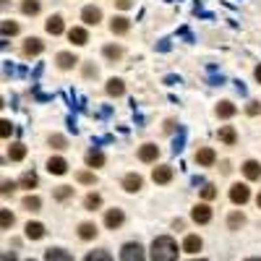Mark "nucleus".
<instances>
[{
    "mask_svg": "<svg viewBox=\"0 0 261 261\" xmlns=\"http://www.w3.org/2000/svg\"><path fill=\"white\" fill-rule=\"evenodd\" d=\"M151 261H178V243L173 238H154L151 243Z\"/></svg>",
    "mask_w": 261,
    "mask_h": 261,
    "instance_id": "1",
    "label": "nucleus"
},
{
    "mask_svg": "<svg viewBox=\"0 0 261 261\" xmlns=\"http://www.w3.org/2000/svg\"><path fill=\"white\" fill-rule=\"evenodd\" d=\"M120 261H144V248L139 243H126L120 251Z\"/></svg>",
    "mask_w": 261,
    "mask_h": 261,
    "instance_id": "2",
    "label": "nucleus"
},
{
    "mask_svg": "<svg viewBox=\"0 0 261 261\" xmlns=\"http://www.w3.org/2000/svg\"><path fill=\"white\" fill-rule=\"evenodd\" d=\"M248 198H251V191H248L245 183H235V186L230 188V201H233V204H240V206H243Z\"/></svg>",
    "mask_w": 261,
    "mask_h": 261,
    "instance_id": "3",
    "label": "nucleus"
},
{
    "mask_svg": "<svg viewBox=\"0 0 261 261\" xmlns=\"http://www.w3.org/2000/svg\"><path fill=\"white\" fill-rule=\"evenodd\" d=\"M81 21H84L86 26H97V24L102 21V11H99L97 6H86V8L81 11Z\"/></svg>",
    "mask_w": 261,
    "mask_h": 261,
    "instance_id": "4",
    "label": "nucleus"
},
{
    "mask_svg": "<svg viewBox=\"0 0 261 261\" xmlns=\"http://www.w3.org/2000/svg\"><path fill=\"white\" fill-rule=\"evenodd\" d=\"M151 180L160 183V186L170 183V180H173V167H170V165H160V167H154V170H151Z\"/></svg>",
    "mask_w": 261,
    "mask_h": 261,
    "instance_id": "5",
    "label": "nucleus"
},
{
    "mask_svg": "<svg viewBox=\"0 0 261 261\" xmlns=\"http://www.w3.org/2000/svg\"><path fill=\"white\" fill-rule=\"evenodd\" d=\"M214 162H217V151L204 146V149H198L196 151V165H201V167H212Z\"/></svg>",
    "mask_w": 261,
    "mask_h": 261,
    "instance_id": "6",
    "label": "nucleus"
},
{
    "mask_svg": "<svg viewBox=\"0 0 261 261\" xmlns=\"http://www.w3.org/2000/svg\"><path fill=\"white\" fill-rule=\"evenodd\" d=\"M42 50H44V42H42L39 37H29V39L24 42V55H26V58H37Z\"/></svg>",
    "mask_w": 261,
    "mask_h": 261,
    "instance_id": "7",
    "label": "nucleus"
},
{
    "mask_svg": "<svg viewBox=\"0 0 261 261\" xmlns=\"http://www.w3.org/2000/svg\"><path fill=\"white\" fill-rule=\"evenodd\" d=\"M191 217H193V222H198V225H206V222L212 220V209H209V204H196L193 212H191Z\"/></svg>",
    "mask_w": 261,
    "mask_h": 261,
    "instance_id": "8",
    "label": "nucleus"
},
{
    "mask_svg": "<svg viewBox=\"0 0 261 261\" xmlns=\"http://www.w3.org/2000/svg\"><path fill=\"white\" fill-rule=\"evenodd\" d=\"M44 29H47V34H53V37H58V34H63L66 32V24H63V16H50L47 19V24H44Z\"/></svg>",
    "mask_w": 261,
    "mask_h": 261,
    "instance_id": "9",
    "label": "nucleus"
},
{
    "mask_svg": "<svg viewBox=\"0 0 261 261\" xmlns=\"http://www.w3.org/2000/svg\"><path fill=\"white\" fill-rule=\"evenodd\" d=\"M157 157H160V146L157 144H144L139 149V160L141 162H157Z\"/></svg>",
    "mask_w": 261,
    "mask_h": 261,
    "instance_id": "10",
    "label": "nucleus"
},
{
    "mask_svg": "<svg viewBox=\"0 0 261 261\" xmlns=\"http://www.w3.org/2000/svg\"><path fill=\"white\" fill-rule=\"evenodd\" d=\"M55 63H58V68H60V71H71L76 63H79V58H76L73 53H58Z\"/></svg>",
    "mask_w": 261,
    "mask_h": 261,
    "instance_id": "11",
    "label": "nucleus"
},
{
    "mask_svg": "<svg viewBox=\"0 0 261 261\" xmlns=\"http://www.w3.org/2000/svg\"><path fill=\"white\" fill-rule=\"evenodd\" d=\"M141 186H144V180H141V175H136V173H128L126 178H123V188H126L128 193L141 191Z\"/></svg>",
    "mask_w": 261,
    "mask_h": 261,
    "instance_id": "12",
    "label": "nucleus"
},
{
    "mask_svg": "<svg viewBox=\"0 0 261 261\" xmlns=\"http://www.w3.org/2000/svg\"><path fill=\"white\" fill-rule=\"evenodd\" d=\"M68 39L76 44V47H84V44L89 42V34H86V29H84V26H73L71 32H68Z\"/></svg>",
    "mask_w": 261,
    "mask_h": 261,
    "instance_id": "13",
    "label": "nucleus"
},
{
    "mask_svg": "<svg viewBox=\"0 0 261 261\" xmlns=\"http://www.w3.org/2000/svg\"><path fill=\"white\" fill-rule=\"evenodd\" d=\"M47 170H50L53 175H66V173H68V162H66L63 157H50V160H47Z\"/></svg>",
    "mask_w": 261,
    "mask_h": 261,
    "instance_id": "14",
    "label": "nucleus"
},
{
    "mask_svg": "<svg viewBox=\"0 0 261 261\" xmlns=\"http://www.w3.org/2000/svg\"><path fill=\"white\" fill-rule=\"evenodd\" d=\"M131 29V19H126V16H113V21H110V32L113 34H126Z\"/></svg>",
    "mask_w": 261,
    "mask_h": 261,
    "instance_id": "15",
    "label": "nucleus"
},
{
    "mask_svg": "<svg viewBox=\"0 0 261 261\" xmlns=\"http://www.w3.org/2000/svg\"><path fill=\"white\" fill-rule=\"evenodd\" d=\"M243 175L248 178V180H258V178H261V165H258L256 160L243 162Z\"/></svg>",
    "mask_w": 261,
    "mask_h": 261,
    "instance_id": "16",
    "label": "nucleus"
},
{
    "mask_svg": "<svg viewBox=\"0 0 261 261\" xmlns=\"http://www.w3.org/2000/svg\"><path fill=\"white\" fill-rule=\"evenodd\" d=\"M220 141L227 144V146H235V144H238V133H235V128H233V126H222V128H220Z\"/></svg>",
    "mask_w": 261,
    "mask_h": 261,
    "instance_id": "17",
    "label": "nucleus"
},
{
    "mask_svg": "<svg viewBox=\"0 0 261 261\" xmlns=\"http://www.w3.org/2000/svg\"><path fill=\"white\" fill-rule=\"evenodd\" d=\"M123 220H126V217H123V212H120V209H110V212L105 214V225L110 227V230L120 227V225H123Z\"/></svg>",
    "mask_w": 261,
    "mask_h": 261,
    "instance_id": "18",
    "label": "nucleus"
},
{
    "mask_svg": "<svg viewBox=\"0 0 261 261\" xmlns=\"http://www.w3.org/2000/svg\"><path fill=\"white\" fill-rule=\"evenodd\" d=\"M105 91L110 97H123V94H126V84H123L120 79H110V81H107V86H105Z\"/></svg>",
    "mask_w": 261,
    "mask_h": 261,
    "instance_id": "19",
    "label": "nucleus"
},
{
    "mask_svg": "<svg viewBox=\"0 0 261 261\" xmlns=\"http://www.w3.org/2000/svg\"><path fill=\"white\" fill-rule=\"evenodd\" d=\"M44 261H73V256L63 248H50V251H44Z\"/></svg>",
    "mask_w": 261,
    "mask_h": 261,
    "instance_id": "20",
    "label": "nucleus"
},
{
    "mask_svg": "<svg viewBox=\"0 0 261 261\" xmlns=\"http://www.w3.org/2000/svg\"><path fill=\"white\" fill-rule=\"evenodd\" d=\"M183 251L186 253H198L201 251V238L198 235H186V240H183Z\"/></svg>",
    "mask_w": 261,
    "mask_h": 261,
    "instance_id": "21",
    "label": "nucleus"
},
{
    "mask_svg": "<svg viewBox=\"0 0 261 261\" xmlns=\"http://www.w3.org/2000/svg\"><path fill=\"white\" fill-rule=\"evenodd\" d=\"M86 165L91 167V170H94V167H102L105 165V154H102L99 149H89L86 151Z\"/></svg>",
    "mask_w": 261,
    "mask_h": 261,
    "instance_id": "22",
    "label": "nucleus"
},
{
    "mask_svg": "<svg viewBox=\"0 0 261 261\" xmlns=\"http://www.w3.org/2000/svg\"><path fill=\"white\" fill-rule=\"evenodd\" d=\"M214 113H217V118H225V120H227V118H233V115L238 113V107H235L233 102H227V99H225V102H220V105H217V110H214Z\"/></svg>",
    "mask_w": 261,
    "mask_h": 261,
    "instance_id": "23",
    "label": "nucleus"
},
{
    "mask_svg": "<svg viewBox=\"0 0 261 261\" xmlns=\"http://www.w3.org/2000/svg\"><path fill=\"white\" fill-rule=\"evenodd\" d=\"M37 183H39V178H37V173H34V170H26V173L19 178V186H21V188H29V191L37 188Z\"/></svg>",
    "mask_w": 261,
    "mask_h": 261,
    "instance_id": "24",
    "label": "nucleus"
},
{
    "mask_svg": "<svg viewBox=\"0 0 261 261\" xmlns=\"http://www.w3.org/2000/svg\"><path fill=\"white\" fill-rule=\"evenodd\" d=\"M26 238H32V240L44 238V225L42 222H29L26 225Z\"/></svg>",
    "mask_w": 261,
    "mask_h": 261,
    "instance_id": "25",
    "label": "nucleus"
},
{
    "mask_svg": "<svg viewBox=\"0 0 261 261\" xmlns=\"http://www.w3.org/2000/svg\"><path fill=\"white\" fill-rule=\"evenodd\" d=\"M79 238H81V240H91V238H97V225H91V222H81V225H79Z\"/></svg>",
    "mask_w": 261,
    "mask_h": 261,
    "instance_id": "26",
    "label": "nucleus"
},
{
    "mask_svg": "<svg viewBox=\"0 0 261 261\" xmlns=\"http://www.w3.org/2000/svg\"><path fill=\"white\" fill-rule=\"evenodd\" d=\"M8 157H11V162H21L26 157V146L24 144H11L8 146Z\"/></svg>",
    "mask_w": 261,
    "mask_h": 261,
    "instance_id": "27",
    "label": "nucleus"
},
{
    "mask_svg": "<svg viewBox=\"0 0 261 261\" xmlns=\"http://www.w3.org/2000/svg\"><path fill=\"white\" fill-rule=\"evenodd\" d=\"M102 55H105L107 60H120V58H123V47H118V44H105Z\"/></svg>",
    "mask_w": 261,
    "mask_h": 261,
    "instance_id": "28",
    "label": "nucleus"
},
{
    "mask_svg": "<svg viewBox=\"0 0 261 261\" xmlns=\"http://www.w3.org/2000/svg\"><path fill=\"white\" fill-rule=\"evenodd\" d=\"M21 13H26V16H37L39 13V0H21Z\"/></svg>",
    "mask_w": 261,
    "mask_h": 261,
    "instance_id": "29",
    "label": "nucleus"
},
{
    "mask_svg": "<svg viewBox=\"0 0 261 261\" xmlns=\"http://www.w3.org/2000/svg\"><path fill=\"white\" fill-rule=\"evenodd\" d=\"M47 144L53 146V149H66L68 146V139L63 133H50V139H47Z\"/></svg>",
    "mask_w": 261,
    "mask_h": 261,
    "instance_id": "30",
    "label": "nucleus"
},
{
    "mask_svg": "<svg viewBox=\"0 0 261 261\" xmlns=\"http://www.w3.org/2000/svg\"><path fill=\"white\" fill-rule=\"evenodd\" d=\"M243 225H245V217H243L240 212H233V214L227 217V227H230V230H240Z\"/></svg>",
    "mask_w": 261,
    "mask_h": 261,
    "instance_id": "31",
    "label": "nucleus"
},
{
    "mask_svg": "<svg viewBox=\"0 0 261 261\" xmlns=\"http://www.w3.org/2000/svg\"><path fill=\"white\" fill-rule=\"evenodd\" d=\"M84 206H86L89 212L99 209V206H102V196H99V193H89V196L84 198Z\"/></svg>",
    "mask_w": 261,
    "mask_h": 261,
    "instance_id": "32",
    "label": "nucleus"
},
{
    "mask_svg": "<svg viewBox=\"0 0 261 261\" xmlns=\"http://www.w3.org/2000/svg\"><path fill=\"white\" fill-rule=\"evenodd\" d=\"M21 204H24V209H26V212H39V206H42L39 196H26Z\"/></svg>",
    "mask_w": 261,
    "mask_h": 261,
    "instance_id": "33",
    "label": "nucleus"
},
{
    "mask_svg": "<svg viewBox=\"0 0 261 261\" xmlns=\"http://www.w3.org/2000/svg\"><path fill=\"white\" fill-rule=\"evenodd\" d=\"M13 34H19V24L11 21V19H6V21H3V37H13Z\"/></svg>",
    "mask_w": 261,
    "mask_h": 261,
    "instance_id": "34",
    "label": "nucleus"
},
{
    "mask_svg": "<svg viewBox=\"0 0 261 261\" xmlns=\"http://www.w3.org/2000/svg\"><path fill=\"white\" fill-rule=\"evenodd\" d=\"M71 196H73L71 186H58L55 188V198H58V201H66V198H71Z\"/></svg>",
    "mask_w": 261,
    "mask_h": 261,
    "instance_id": "35",
    "label": "nucleus"
},
{
    "mask_svg": "<svg viewBox=\"0 0 261 261\" xmlns=\"http://www.w3.org/2000/svg\"><path fill=\"white\" fill-rule=\"evenodd\" d=\"M84 261H113V256L107 253V251H91Z\"/></svg>",
    "mask_w": 261,
    "mask_h": 261,
    "instance_id": "36",
    "label": "nucleus"
},
{
    "mask_svg": "<svg viewBox=\"0 0 261 261\" xmlns=\"http://www.w3.org/2000/svg\"><path fill=\"white\" fill-rule=\"evenodd\" d=\"M0 225H3V230H8V227L13 225V214H11L8 209H3V212H0Z\"/></svg>",
    "mask_w": 261,
    "mask_h": 261,
    "instance_id": "37",
    "label": "nucleus"
},
{
    "mask_svg": "<svg viewBox=\"0 0 261 261\" xmlns=\"http://www.w3.org/2000/svg\"><path fill=\"white\" fill-rule=\"evenodd\" d=\"M76 180H79V183H86V186H94V173H79V175H76Z\"/></svg>",
    "mask_w": 261,
    "mask_h": 261,
    "instance_id": "38",
    "label": "nucleus"
},
{
    "mask_svg": "<svg viewBox=\"0 0 261 261\" xmlns=\"http://www.w3.org/2000/svg\"><path fill=\"white\" fill-rule=\"evenodd\" d=\"M0 133H3V139H8V136L13 133V126H11V120H0Z\"/></svg>",
    "mask_w": 261,
    "mask_h": 261,
    "instance_id": "39",
    "label": "nucleus"
},
{
    "mask_svg": "<svg viewBox=\"0 0 261 261\" xmlns=\"http://www.w3.org/2000/svg\"><path fill=\"white\" fill-rule=\"evenodd\" d=\"M201 196L206 198V201H212V198H214V196H217V188H214V186H212V183H209V186H204V188H201Z\"/></svg>",
    "mask_w": 261,
    "mask_h": 261,
    "instance_id": "40",
    "label": "nucleus"
},
{
    "mask_svg": "<svg viewBox=\"0 0 261 261\" xmlns=\"http://www.w3.org/2000/svg\"><path fill=\"white\" fill-rule=\"evenodd\" d=\"M245 113H248L251 118H253V115H258V113H261V102H248V107H245Z\"/></svg>",
    "mask_w": 261,
    "mask_h": 261,
    "instance_id": "41",
    "label": "nucleus"
},
{
    "mask_svg": "<svg viewBox=\"0 0 261 261\" xmlns=\"http://www.w3.org/2000/svg\"><path fill=\"white\" fill-rule=\"evenodd\" d=\"M84 76L86 79H97V68L94 66H84Z\"/></svg>",
    "mask_w": 261,
    "mask_h": 261,
    "instance_id": "42",
    "label": "nucleus"
},
{
    "mask_svg": "<svg viewBox=\"0 0 261 261\" xmlns=\"http://www.w3.org/2000/svg\"><path fill=\"white\" fill-rule=\"evenodd\" d=\"M13 188H16V183H13V180H3V196H8Z\"/></svg>",
    "mask_w": 261,
    "mask_h": 261,
    "instance_id": "43",
    "label": "nucleus"
},
{
    "mask_svg": "<svg viewBox=\"0 0 261 261\" xmlns=\"http://www.w3.org/2000/svg\"><path fill=\"white\" fill-rule=\"evenodd\" d=\"M115 6H118L120 11H128V8L133 6V0H115Z\"/></svg>",
    "mask_w": 261,
    "mask_h": 261,
    "instance_id": "44",
    "label": "nucleus"
},
{
    "mask_svg": "<svg viewBox=\"0 0 261 261\" xmlns=\"http://www.w3.org/2000/svg\"><path fill=\"white\" fill-rule=\"evenodd\" d=\"M173 131H175V120L167 118V120H165V133H173Z\"/></svg>",
    "mask_w": 261,
    "mask_h": 261,
    "instance_id": "45",
    "label": "nucleus"
},
{
    "mask_svg": "<svg viewBox=\"0 0 261 261\" xmlns=\"http://www.w3.org/2000/svg\"><path fill=\"white\" fill-rule=\"evenodd\" d=\"M3 261H16V256H13V253H8V251H6V253H3Z\"/></svg>",
    "mask_w": 261,
    "mask_h": 261,
    "instance_id": "46",
    "label": "nucleus"
},
{
    "mask_svg": "<svg viewBox=\"0 0 261 261\" xmlns=\"http://www.w3.org/2000/svg\"><path fill=\"white\" fill-rule=\"evenodd\" d=\"M253 76H256V81L261 84V66H256V71H253Z\"/></svg>",
    "mask_w": 261,
    "mask_h": 261,
    "instance_id": "47",
    "label": "nucleus"
},
{
    "mask_svg": "<svg viewBox=\"0 0 261 261\" xmlns=\"http://www.w3.org/2000/svg\"><path fill=\"white\" fill-rule=\"evenodd\" d=\"M256 204H258V209H261V193H258V198H256Z\"/></svg>",
    "mask_w": 261,
    "mask_h": 261,
    "instance_id": "48",
    "label": "nucleus"
},
{
    "mask_svg": "<svg viewBox=\"0 0 261 261\" xmlns=\"http://www.w3.org/2000/svg\"><path fill=\"white\" fill-rule=\"evenodd\" d=\"M245 261H261V258H245Z\"/></svg>",
    "mask_w": 261,
    "mask_h": 261,
    "instance_id": "49",
    "label": "nucleus"
},
{
    "mask_svg": "<svg viewBox=\"0 0 261 261\" xmlns=\"http://www.w3.org/2000/svg\"><path fill=\"white\" fill-rule=\"evenodd\" d=\"M193 261H204V258H193Z\"/></svg>",
    "mask_w": 261,
    "mask_h": 261,
    "instance_id": "50",
    "label": "nucleus"
},
{
    "mask_svg": "<svg viewBox=\"0 0 261 261\" xmlns=\"http://www.w3.org/2000/svg\"><path fill=\"white\" fill-rule=\"evenodd\" d=\"M29 261H34V258H29Z\"/></svg>",
    "mask_w": 261,
    "mask_h": 261,
    "instance_id": "51",
    "label": "nucleus"
}]
</instances>
